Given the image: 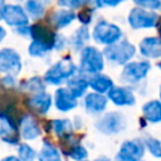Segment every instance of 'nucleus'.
<instances>
[{
    "instance_id": "obj_1",
    "label": "nucleus",
    "mask_w": 161,
    "mask_h": 161,
    "mask_svg": "<svg viewBox=\"0 0 161 161\" xmlns=\"http://www.w3.org/2000/svg\"><path fill=\"white\" fill-rule=\"evenodd\" d=\"M75 65L70 58H63L62 60L53 64L45 73L44 79L50 84H60L64 80H68L75 74Z\"/></svg>"
},
{
    "instance_id": "obj_2",
    "label": "nucleus",
    "mask_w": 161,
    "mask_h": 161,
    "mask_svg": "<svg viewBox=\"0 0 161 161\" xmlns=\"http://www.w3.org/2000/svg\"><path fill=\"white\" fill-rule=\"evenodd\" d=\"M104 67L103 54L94 47H86L80 54V72L98 74Z\"/></svg>"
},
{
    "instance_id": "obj_3",
    "label": "nucleus",
    "mask_w": 161,
    "mask_h": 161,
    "mask_svg": "<svg viewBox=\"0 0 161 161\" xmlns=\"http://www.w3.org/2000/svg\"><path fill=\"white\" fill-rule=\"evenodd\" d=\"M135 47L126 40L107 45V48L104 49L106 58L114 64H126L135 55Z\"/></svg>"
},
{
    "instance_id": "obj_4",
    "label": "nucleus",
    "mask_w": 161,
    "mask_h": 161,
    "mask_svg": "<svg viewBox=\"0 0 161 161\" xmlns=\"http://www.w3.org/2000/svg\"><path fill=\"white\" fill-rule=\"evenodd\" d=\"M121 36H122L121 29L117 25L111 24L106 20H101L99 23H97L93 29V39L99 44H106V45L114 44L121 39Z\"/></svg>"
},
{
    "instance_id": "obj_5",
    "label": "nucleus",
    "mask_w": 161,
    "mask_h": 161,
    "mask_svg": "<svg viewBox=\"0 0 161 161\" xmlns=\"http://www.w3.org/2000/svg\"><path fill=\"white\" fill-rule=\"evenodd\" d=\"M96 128L104 135H116L126 128V118L119 112H108L96 122Z\"/></svg>"
},
{
    "instance_id": "obj_6",
    "label": "nucleus",
    "mask_w": 161,
    "mask_h": 161,
    "mask_svg": "<svg viewBox=\"0 0 161 161\" xmlns=\"http://www.w3.org/2000/svg\"><path fill=\"white\" fill-rule=\"evenodd\" d=\"M158 23V15L155 11H147L141 8H135L128 14V24L133 29L155 28Z\"/></svg>"
},
{
    "instance_id": "obj_7",
    "label": "nucleus",
    "mask_w": 161,
    "mask_h": 161,
    "mask_svg": "<svg viewBox=\"0 0 161 161\" xmlns=\"http://www.w3.org/2000/svg\"><path fill=\"white\" fill-rule=\"evenodd\" d=\"M143 155L145 146L141 140H127L117 152V161H142Z\"/></svg>"
},
{
    "instance_id": "obj_8",
    "label": "nucleus",
    "mask_w": 161,
    "mask_h": 161,
    "mask_svg": "<svg viewBox=\"0 0 161 161\" xmlns=\"http://www.w3.org/2000/svg\"><path fill=\"white\" fill-rule=\"evenodd\" d=\"M0 138L8 145H19L20 135L18 123L11 116L6 113L0 116Z\"/></svg>"
},
{
    "instance_id": "obj_9",
    "label": "nucleus",
    "mask_w": 161,
    "mask_h": 161,
    "mask_svg": "<svg viewBox=\"0 0 161 161\" xmlns=\"http://www.w3.org/2000/svg\"><path fill=\"white\" fill-rule=\"evenodd\" d=\"M21 70L20 55L10 48H4L0 50V72L8 73L9 75H16Z\"/></svg>"
},
{
    "instance_id": "obj_10",
    "label": "nucleus",
    "mask_w": 161,
    "mask_h": 161,
    "mask_svg": "<svg viewBox=\"0 0 161 161\" xmlns=\"http://www.w3.org/2000/svg\"><path fill=\"white\" fill-rule=\"evenodd\" d=\"M151 69V64L146 60L143 62H131L128 64H126L122 74H121V78L125 80V82H128V83H135V82H140L141 79H143L148 70Z\"/></svg>"
},
{
    "instance_id": "obj_11",
    "label": "nucleus",
    "mask_w": 161,
    "mask_h": 161,
    "mask_svg": "<svg viewBox=\"0 0 161 161\" xmlns=\"http://www.w3.org/2000/svg\"><path fill=\"white\" fill-rule=\"evenodd\" d=\"M18 128L20 137H23L24 140H35L42 133V128L38 121L31 114H24L23 117H20Z\"/></svg>"
},
{
    "instance_id": "obj_12",
    "label": "nucleus",
    "mask_w": 161,
    "mask_h": 161,
    "mask_svg": "<svg viewBox=\"0 0 161 161\" xmlns=\"http://www.w3.org/2000/svg\"><path fill=\"white\" fill-rule=\"evenodd\" d=\"M29 36L33 38V42H38L50 49L54 47V39H55V33L45 24L36 23L30 26V34Z\"/></svg>"
},
{
    "instance_id": "obj_13",
    "label": "nucleus",
    "mask_w": 161,
    "mask_h": 161,
    "mask_svg": "<svg viewBox=\"0 0 161 161\" xmlns=\"http://www.w3.org/2000/svg\"><path fill=\"white\" fill-rule=\"evenodd\" d=\"M3 18L8 25L11 26H23L28 25V15L19 5H5Z\"/></svg>"
},
{
    "instance_id": "obj_14",
    "label": "nucleus",
    "mask_w": 161,
    "mask_h": 161,
    "mask_svg": "<svg viewBox=\"0 0 161 161\" xmlns=\"http://www.w3.org/2000/svg\"><path fill=\"white\" fill-rule=\"evenodd\" d=\"M107 93L108 98L116 106H132L136 102L132 91L125 87H112Z\"/></svg>"
},
{
    "instance_id": "obj_15",
    "label": "nucleus",
    "mask_w": 161,
    "mask_h": 161,
    "mask_svg": "<svg viewBox=\"0 0 161 161\" xmlns=\"http://www.w3.org/2000/svg\"><path fill=\"white\" fill-rule=\"evenodd\" d=\"M26 104L34 112L40 113V114H45L52 106V96L45 93V92L35 93L28 98Z\"/></svg>"
},
{
    "instance_id": "obj_16",
    "label": "nucleus",
    "mask_w": 161,
    "mask_h": 161,
    "mask_svg": "<svg viewBox=\"0 0 161 161\" xmlns=\"http://www.w3.org/2000/svg\"><path fill=\"white\" fill-rule=\"evenodd\" d=\"M107 98L99 93H89L84 98L86 111L91 114H99L106 109Z\"/></svg>"
},
{
    "instance_id": "obj_17",
    "label": "nucleus",
    "mask_w": 161,
    "mask_h": 161,
    "mask_svg": "<svg viewBox=\"0 0 161 161\" xmlns=\"http://www.w3.org/2000/svg\"><path fill=\"white\" fill-rule=\"evenodd\" d=\"M55 107L58 111L68 112L77 107V98H74L67 88H59L55 92Z\"/></svg>"
},
{
    "instance_id": "obj_18",
    "label": "nucleus",
    "mask_w": 161,
    "mask_h": 161,
    "mask_svg": "<svg viewBox=\"0 0 161 161\" xmlns=\"http://www.w3.org/2000/svg\"><path fill=\"white\" fill-rule=\"evenodd\" d=\"M140 53L147 58H158L161 55L160 40L157 36L145 38L140 43Z\"/></svg>"
},
{
    "instance_id": "obj_19",
    "label": "nucleus",
    "mask_w": 161,
    "mask_h": 161,
    "mask_svg": "<svg viewBox=\"0 0 161 161\" xmlns=\"http://www.w3.org/2000/svg\"><path fill=\"white\" fill-rule=\"evenodd\" d=\"M88 86L93 91H96V93L103 94V93H107L113 87V82L108 75L94 74L88 79Z\"/></svg>"
},
{
    "instance_id": "obj_20",
    "label": "nucleus",
    "mask_w": 161,
    "mask_h": 161,
    "mask_svg": "<svg viewBox=\"0 0 161 161\" xmlns=\"http://www.w3.org/2000/svg\"><path fill=\"white\" fill-rule=\"evenodd\" d=\"M38 161H63L60 151L52 142L44 140L43 146L38 153Z\"/></svg>"
},
{
    "instance_id": "obj_21",
    "label": "nucleus",
    "mask_w": 161,
    "mask_h": 161,
    "mask_svg": "<svg viewBox=\"0 0 161 161\" xmlns=\"http://www.w3.org/2000/svg\"><path fill=\"white\" fill-rule=\"evenodd\" d=\"M75 18V14L72 11V10H55L52 13V15L49 16V21L57 28H63V26H67L68 24H70Z\"/></svg>"
},
{
    "instance_id": "obj_22",
    "label": "nucleus",
    "mask_w": 161,
    "mask_h": 161,
    "mask_svg": "<svg viewBox=\"0 0 161 161\" xmlns=\"http://www.w3.org/2000/svg\"><path fill=\"white\" fill-rule=\"evenodd\" d=\"M88 87V79L80 77V75H73L68 79V91L74 98H78L83 96Z\"/></svg>"
},
{
    "instance_id": "obj_23",
    "label": "nucleus",
    "mask_w": 161,
    "mask_h": 161,
    "mask_svg": "<svg viewBox=\"0 0 161 161\" xmlns=\"http://www.w3.org/2000/svg\"><path fill=\"white\" fill-rule=\"evenodd\" d=\"M142 113H143V117L148 122H151V123L160 122V119H161V106H160V102L157 99H153V101H150V102L145 103L143 107H142Z\"/></svg>"
},
{
    "instance_id": "obj_24",
    "label": "nucleus",
    "mask_w": 161,
    "mask_h": 161,
    "mask_svg": "<svg viewBox=\"0 0 161 161\" xmlns=\"http://www.w3.org/2000/svg\"><path fill=\"white\" fill-rule=\"evenodd\" d=\"M50 123H52V128L54 130L55 135L60 140L73 133L72 132L73 131V123L69 119H54Z\"/></svg>"
},
{
    "instance_id": "obj_25",
    "label": "nucleus",
    "mask_w": 161,
    "mask_h": 161,
    "mask_svg": "<svg viewBox=\"0 0 161 161\" xmlns=\"http://www.w3.org/2000/svg\"><path fill=\"white\" fill-rule=\"evenodd\" d=\"M63 153L67 155L68 157H70L74 161H84L87 158V156H88V151L80 143L74 145V146H70L68 148H64L63 150Z\"/></svg>"
},
{
    "instance_id": "obj_26",
    "label": "nucleus",
    "mask_w": 161,
    "mask_h": 161,
    "mask_svg": "<svg viewBox=\"0 0 161 161\" xmlns=\"http://www.w3.org/2000/svg\"><path fill=\"white\" fill-rule=\"evenodd\" d=\"M88 39H89V31H88V29L86 26H83V28L77 29V31L72 35L70 43H72V45H73V48L75 50H79V49L83 48V45L86 44V42Z\"/></svg>"
},
{
    "instance_id": "obj_27",
    "label": "nucleus",
    "mask_w": 161,
    "mask_h": 161,
    "mask_svg": "<svg viewBox=\"0 0 161 161\" xmlns=\"http://www.w3.org/2000/svg\"><path fill=\"white\" fill-rule=\"evenodd\" d=\"M20 87L25 91H30V92H44L45 91V84L42 80V78L39 77H33L30 79L24 80L23 83H20Z\"/></svg>"
},
{
    "instance_id": "obj_28",
    "label": "nucleus",
    "mask_w": 161,
    "mask_h": 161,
    "mask_svg": "<svg viewBox=\"0 0 161 161\" xmlns=\"http://www.w3.org/2000/svg\"><path fill=\"white\" fill-rule=\"evenodd\" d=\"M18 158L20 161H34L36 158V152L29 145L19 143L18 145Z\"/></svg>"
},
{
    "instance_id": "obj_29",
    "label": "nucleus",
    "mask_w": 161,
    "mask_h": 161,
    "mask_svg": "<svg viewBox=\"0 0 161 161\" xmlns=\"http://www.w3.org/2000/svg\"><path fill=\"white\" fill-rule=\"evenodd\" d=\"M143 142V146H145V148H147L148 150V152L153 156V157H160V155H161V148H160V141L157 140V138H155V137H152V136H147L146 138H145V141H142Z\"/></svg>"
},
{
    "instance_id": "obj_30",
    "label": "nucleus",
    "mask_w": 161,
    "mask_h": 161,
    "mask_svg": "<svg viewBox=\"0 0 161 161\" xmlns=\"http://www.w3.org/2000/svg\"><path fill=\"white\" fill-rule=\"evenodd\" d=\"M25 9L28 14L34 19H39L44 14V6L35 0H28L25 4Z\"/></svg>"
},
{
    "instance_id": "obj_31",
    "label": "nucleus",
    "mask_w": 161,
    "mask_h": 161,
    "mask_svg": "<svg viewBox=\"0 0 161 161\" xmlns=\"http://www.w3.org/2000/svg\"><path fill=\"white\" fill-rule=\"evenodd\" d=\"M52 49L38 43V42H31L29 45V54L33 57H44L47 53H49Z\"/></svg>"
},
{
    "instance_id": "obj_32",
    "label": "nucleus",
    "mask_w": 161,
    "mask_h": 161,
    "mask_svg": "<svg viewBox=\"0 0 161 161\" xmlns=\"http://www.w3.org/2000/svg\"><path fill=\"white\" fill-rule=\"evenodd\" d=\"M137 5L142 8H147L150 10H158L160 8V0H133Z\"/></svg>"
},
{
    "instance_id": "obj_33",
    "label": "nucleus",
    "mask_w": 161,
    "mask_h": 161,
    "mask_svg": "<svg viewBox=\"0 0 161 161\" xmlns=\"http://www.w3.org/2000/svg\"><path fill=\"white\" fill-rule=\"evenodd\" d=\"M93 11H94V10H92V9H89V8H86V9L79 10V14H78V19H79V21L83 23V24H88V23L92 20Z\"/></svg>"
},
{
    "instance_id": "obj_34",
    "label": "nucleus",
    "mask_w": 161,
    "mask_h": 161,
    "mask_svg": "<svg viewBox=\"0 0 161 161\" xmlns=\"http://www.w3.org/2000/svg\"><path fill=\"white\" fill-rule=\"evenodd\" d=\"M84 0H58V4L60 6H67L69 9H78L82 6Z\"/></svg>"
},
{
    "instance_id": "obj_35",
    "label": "nucleus",
    "mask_w": 161,
    "mask_h": 161,
    "mask_svg": "<svg viewBox=\"0 0 161 161\" xmlns=\"http://www.w3.org/2000/svg\"><path fill=\"white\" fill-rule=\"evenodd\" d=\"M65 45V39L63 35H59V34H55V39H54V47L55 49H63Z\"/></svg>"
},
{
    "instance_id": "obj_36",
    "label": "nucleus",
    "mask_w": 161,
    "mask_h": 161,
    "mask_svg": "<svg viewBox=\"0 0 161 161\" xmlns=\"http://www.w3.org/2000/svg\"><path fill=\"white\" fill-rule=\"evenodd\" d=\"M1 83H3L4 86H6L8 88H9V87H14V86L16 84L15 78H14L13 75H9V74H8V75H5V77L1 79Z\"/></svg>"
},
{
    "instance_id": "obj_37",
    "label": "nucleus",
    "mask_w": 161,
    "mask_h": 161,
    "mask_svg": "<svg viewBox=\"0 0 161 161\" xmlns=\"http://www.w3.org/2000/svg\"><path fill=\"white\" fill-rule=\"evenodd\" d=\"M84 3H86V4L89 6V9H92V10L98 9V8H101V6H102L101 0H84Z\"/></svg>"
},
{
    "instance_id": "obj_38",
    "label": "nucleus",
    "mask_w": 161,
    "mask_h": 161,
    "mask_svg": "<svg viewBox=\"0 0 161 161\" xmlns=\"http://www.w3.org/2000/svg\"><path fill=\"white\" fill-rule=\"evenodd\" d=\"M16 31H18L19 34H23V35H29V34H30V26H28V25L19 26V28L16 29Z\"/></svg>"
},
{
    "instance_id": "obj_39",
    "label": "nucleus",
    "mask_w": 161,
    "mask_h": 161,
    "mask_svg": "<svg viewBox=\"0 0 161 161\" xmlns=\"http://www.w3.org/2000/svg\"><path fill=\"white\" fill-rule=\"evenodd\" d=\"M122 1H125V0H101L102 4L108 5V6H116V5H118L119 3H122Z\"/></svg>"
},
{
    "instance_id": "obj_40",
    "label": "nucleus",
    "mask_w": 161,
    "mask_h": 161,
    "mask_svg": "<svg viewBox=\"0 0 161 161\" xmlns=\"http://www.w3.org/2000/svg\"><path fill=\"white\" fill-rule=\"evenodd\" d=\"M1 161H20V160L18 158V156H6Z\"/></svg>"
},
{
    "instance_id": "obj_41",
    "label": "nucleus",
    "mask_w": 161,
    "mask_h": 161,
    "mask_svg": "<svg viewBox=\"0 0 161 161\" xmlns=\"http://www.w3.org/2000/svg\"><path fill=\"white\" fill-rule=\"evenodd\" d=\"M4 8H5V1H4V0H0V19H3Z\"/></svg>"
},
{
    "instance_id": "obj_42",
    "label": "nucleus",
    "mask_w": 161,
    "mask_h": 161,
    "mask_svg": "<svg viewBox=\"0 0 161 161\" xmlns=\"http://www.w3.org/2000/svg\"><path fill=\"white\" fill-rule=\"evenodd\" d=\"M94 161H111V158H108L107 156H104V155H102V156H99V157H97Z\"/></svg>"
},
{
    "instance_id": "obj_43",
    "label": "nucleus",
    "mask_w": 161,
    "mask_h": 161,
    "mask_svg": "<svg viewBox=\"0 0 161 161\" xmlns=\"http://www.w3.org/2000/svg\"><path fill=\"white\" fill-rule=\"evenodd\" d=\"M5 34H6V31H5V29L3 28V26H0V42L4 39V36H5Z\"/></svg>"
},
{
    "instance_id": "obj_44",
    "label": "nucleus",
    "mask_w": 161,
    "mask_h": 161,
    "mask_svg": "<svg viewBox=\"0 0 161 161\" xmlns=\"http://www.w3.org/2000/svg\"><path fill=\"white\" fill-rule=\"evenodd\" d=\"M35 1H38L39 4H42L43 6L45 5V4H49V3H52V0H35Z\"/></svg>"
},
{
    "instance_id": "obj_45",
    "label": "nucleus",
    "mask_w": 161,
    "mask_h": 161,
    "mask_svg": "<svg viewBox=\"0 0 161 161\" xmlns=\"http://www.w3.org/2000/svg\"><path fill=\"white\" fill-rule=\"evenodd\" d=\"M84 161H86V160H84Z\"/></svg>"
}]
</instances>
